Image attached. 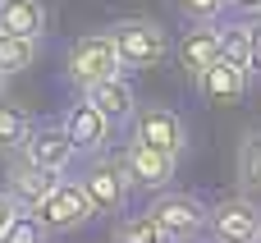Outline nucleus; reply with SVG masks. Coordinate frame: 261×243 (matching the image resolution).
Returning <instances> with one entry per match:
<instances>
[{
	"label": "nucleus",
	"instance_id": "f257e3e1",
	"mask_svg": "<svg viewBox=\"0 0 261 243\" xmlns=\"http://www.w3.org/2000/svg\"><path fill=\"white\" fill-rule=\"evenodd\" d=\"M110 37H115L119 64H124L128 74L156 69V64H165V55L174 51L165 23H156V18H119V23L110 28Z\"/></svg>",
	"mask_w": 261,
	"mask_h": 243
},
{
	"label": "nucleus",
	"instance_id": "f03ea898",
	"mask_svg": "<svg viewBox=\"0 0 261 243\" xmlns=\"http://www.w3.org/2000/svg\"><path fill=\"white\" fill-rule=\"evenodd\" d=\"M119 69H124V64H119V51H115V37H110V32H83V37H73L69 51H64V78H69L78 92L96 87L101 78H110V74H119Z\"/></svg>",
	"mask_w": 261,
	"mask_h": 243
},
{
	"label": "nucleus",
	"instance_id": "7ed1b4c3",
	"mask_svg": "<svg viewBox=\"0 0 261 243\" xmlns=\"http://www.w3.org/2000/svg\"><path fill=\"white\" fill-rule=\"evenodd\" d=\"M32 216L46 225V234H78L96 211H92V202H87V193H83V184L78 179H69V175H60L55 179V188L32 207Z\"/></svg>",
	"mask_w": 261,
	"mask_h": 243
},
{
	"label": "nucleus",
	"instance_id": "20e7f679",
	"mask_svg": "<svg viewBox=\"0 0 261 243\" xmlns=\"http://www.w3.org/2000/svg\"><path fill=\"white\" fill-rule=\"evenodd\" d=\"M147 211H151V221L165 230L170 243H197L206 234V207H202V198H193V193L161 188Z\"/></svg>",
	"mask_w": 261,
	"mask_h": 243
},
{
	"label": "nucleus",
	"instance_id": "39448f33",
	"mask_svg": "<svg viewBox=\"0 0 261 243\" xmlns=\"http://www.w3.org/2000/svg\"><path fill=\"white\" fill-rule=\"evenodd\" d=\"M206 234L216 243H261V202L252 193H229L206 207Z\"/></svg>",
	"mask_w": 261,
	"mask_h": 243
},
{
	"label": "nucleus",
	"instance_id": "423d86ee",
	"mask_svg": "<svg viewBox=\"0 0 261 243\" xmlns=\"http://www.w3.org/2000/svg\"><path fill=\"white\" fill-rule=\"evenodd\" d=\"M128 133L138 138V142H147V147H161V152H170V156H184L188 152V124H184V115L179 110H170L165 101H138V110H133V119H128Z\"/></svg>",
	"mask_w": 261,
	"mask_h": 243
},
{
	"label": "nucleus",
	"instance_id": "0eeeda50",
	"mask_svg": "<svg viewBox=\"0 0 261 243\" xmlns=\"http://www.w3.org/2000/svg\"><path fill=\"white\" fill-rule=\"evenodd\" d=\"M60 129L69 133V142L78 147V156H106V147H110V138H115V124L87 101V96H78V101H69L64 106V115H60Z\"/></svg>",
	"mask_w": 261,
	"mask_h": 243
},
{
	"label": "nucleus",
	"instance_id": "6e6552de",
	"mask_svg": "<svg viewBox=\"0 0 261 243\" xmlns=\"http://www.w3.org/2000/svg\"><path fill=\"white\" fill-rule=\"evenodd\" d=\"M119 170L128 175L133 188H151V193H161V188L174 184V175H179V156H170V152H161V147H147V142L128 138V147L119 152Z\"/></svg>",
	"mask_w": 261,
	"mask_h": 243
},
{
	"label": "nucleus",
	"instance_id": "1a4fd4ad",
	"mask_svg": "<svg viewBox=\"0 0 261 243\" xmlns=\"http://www.w3.org/2000/svg\"><path fill=\"white\" fill-rule=\"evenodd\" d=\"M78 184H83V193H87V202H92L96 216H119L128 207V188L133 184L119 170V161H106V156L87 161V170L78 175Z\"/></svg>",
	"mask_w": 261,
	"mask_h": 243
},
{
	"label": "nucleus",
	"instance_id": "9d476101",
	"mask_svg": "<svg viewBox=\"0 0 261 243\" xmlns=\"http://www.w3.org/2000/svg\"><path fill=\"white\" fill-rule=\"evenodd\" d=\"M23 156L32 165H41L46 175H69V165L78 161V147L69 142V133L60 129V119H41V124H32V133L23 142Z\"/></svg>",
	"mask_w": 261,
	"mask_h": 243
},
{
	"label": "nucleus",
	"instance_id": "9b49d317",
	"mask_svg": "<svg viewBox=\"0 0 261 243\" xmlns=\"http://www.w3.org/2000/svg\"><path fill=\"white\" fill-rule=\"evenodd\" d=\"M55 179H60V175H46V170L32 165L23 152H9V156H5V184H0V188L18 202V211H32V207L55 188Z\"/></svg>",
	"mask_w": 261,
	"mask_h": 243
},
{
	"label": "nucleus",
	"instance_id": "f8f14e48",
	"mask_svg": "<svg viewBox=\"0 0 261 243\" xmlns=\"http://www.w3.org/2000/svg\"><path fill=\"white\" fill-rule=\"evenodd\" d=\"M174 55H179L184 74L197 83V78L220 60V28H216V23H188V32L174 41Z\"/></svg>",
	"mask_w": 261,
	"mask_h": 243
},
{
	"label": "nucleus",
	"instance_id": "ddd939ff",
	"mask_svg": "<svg viewBox=\"0 0 261 243\" xmlns=\"http://www.w3.org/2000/svg\"><path fill=\"white\" fill-rule=\"evenodd\" d=\"M110 124H128L133 119V110H138V92H133V83H128V74L119 69V74H110V78H101L96 87H87L83 92Z\"/></svg>",
	"mask_w": 261,
	"mask_h": 243
},
{
	"label": "nucleus",
	"instance_id": "4468645a",
	"mask_svg": "<svg viewBox=\"0 0 261 243\" xmlns=\"http://www.w3.org/2000/svg\"><path fill=\"white\" fill-rule=\"evenodd\" d=\"M193 87H197L206 101H216V106H234V101H243V92H248V69H239V64H229V60H216Z\"/></svg>",
	"mask_w": 261,
	"mask_h": 243
},
{
	"label": "nucleus",
	"instance_id": "2eb2a0df",
	"mask_svg": "<svg viewBox=\"0 0 261 243\" xmlns=\"http://www.w3.org/2000/svg\"><path fill=\"white\" fill-rule=\"evenodd\" d=\"M46 23H50V14H46L41 0H0V28L5 32H18V37L41 41L46 37Z\"/></svg>",
	"mask_w": 261,
	"mask_h": 243
},
{
	"label": "nucleus",
	"instance_id": "dca6fc26",
	"mask_svg": "<svg viewBox=\"0 0 261 243\" xmlns=\"http://www.w3.org/2000/svg\"><path fill=\"white\" fill-rule=\"evenodd\" d=\"M234 179H239V193H261V124L248 129L239 138V152H234Z\"/></svg>",
	"mask_w": 261,
	"mask_h": 243
},
{
	"label": "nucleus",
	"instance_id": "f3484780",
	"mask_svg": "<svg viewBox=\"0 0 261 243\" xmlns=\"http://www.w3.org/2000/svg\"><path fill=\"white\" fill-rule=\"evenodd\" d=\"M37 55H41V41H32V37H18V32H5V28H0V74H5V78L28 74V69L37 64Z\"/></svg>",
	"mask_w": 261,
	"mask_h": 243
},
{
	"label": "nucleus",
	"instance_id": "a211bd4d",
	"mask_svg": "<svg viewBox=\"0 0 261 243\" xmlns=\"http://www.w3.org/2000/svg\"><path fill=\"white\" fill-rule=\"evenodd\" d=\"M32 124H37V119H32L18 101L0 96V152H5V156H9V152H23V142H28Z\"/></svg>",
	"mask_w": 261,
	"mask_h": 243
},
{
	"label": "nucleus",
	"instance_id": "6ab92c4d",
	"mask_svg": "<svg viewBox=\"0 0 261 243\" xmlns=\"http://www.w3.org/2000/svg\"><path fill=\"white\" fill-rule=\"evenodd\" d=\"M110 243H170L165 230L151 221V211H128L115 221V239Z\"/></svg>",
	"mask_w": 261,
	"mask_h": 243
},
{
	"label": "nucleus",
	"instance_id": "aec40b11",
	"mask_svg": "<svg viewBox=\"0 0 261 243\" xmlns=\"http://www.w3.org/2000/svg\"><path fill=\"white\" fill-rule=\"evenodd\" d=\"M220 28V60L248 69V18H229V23H216Z\"/></svg>",
	"mask_w": 261,
	"mask_h": 243
},
{
	"label": "nucleus",
	"instance_id": "412c9836",
	"mask_svg": "<svg viewBox=\"0 0 261 243\" xmlns=\"http://www.w3.org/2000/svg\"><path fill=\"white\" fill-rule=\"evenodd\" d=\"M0 243H50V234H46V225H41L32 211H18V216L9 221V230L0 234Z\"/></svg>",
	"mask_w": 261,
	"mask_h": 243
},
{
	"label": "nucleus",
	"instance_id": "4be33fe9",
	"mask_svg": "<svg viewBox=\"0 0 261 243\" xmlns=\"http://www.w3.org/2000/svg\"><path fill=\"white\" fill-rule=\"evenodd\" d=\"M174 14L184 23H220L225 0H174Z\"/></svg>",
	"mask_w": 261,
	"mask_h": 243
},
{
	"label": "nucleus",
	"instance_id": "5701e85b",
	"mask_svg": "<svg viewBox=\"0 0 261 243\" xmlns=\"http://www.w3.org/2000/svg\"><path fill=\"white\" fill-rule=\"evenodd\" d=\"M248 78H261V18H248Z\"/></svg>",
	"mask_w": 261,
	"mask_h": 243
},
{
	"label": "nucleus",
	"instance_id": "b1692460",
	"mask_svg": "<svg viewBox=\"0 0 261 243\" xmlns=\"http://www.w3.org/2000/svg\"><path fill=\"white\" fill-rule=\"evenodd\" d=\"M225 14H234V18H261V0H225Z\"/></svg>",
	"mask_w": 261,
	"mask_h": 243
},
{
	"label": "nucleus",
	"instance_id": "393cba45",
	"mask_svg": "<svg viewBox=\"0 0 261 243\" xmlns=\"http://www.w3.org/2000/svg\"><path fill=\"white\" fill-rule=\"evenodd\" d=\"M14 216H18V202H14V198L0 188V234L9 230V221H14Z\"/></svg>",
	"mask_w": 261,
	"mask_h": 243
},
{
	"label": "nucleus",
	"instance_id": "a878e982",
	"mask_svg": "<svg viewBox=\"0 0 261 243\" xmlns=\"http://www.w3.org/2000/svg\"><path fill=\"white\" fill-rule=\"evenodd\" d=\"M0 96H5V74H0Z\"/></svg>",
	"mask_w": 261,
	"mask_h": 243
}]
</instances>
